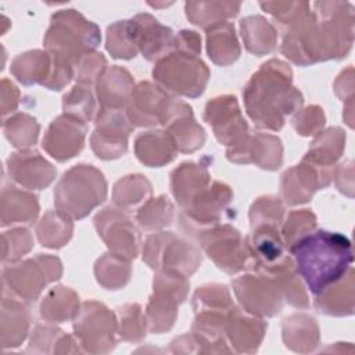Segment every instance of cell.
<instances>
[{
  "label": "cell",
  "instance_id": "cb8c5ba5",
  "mask_svg": "<svg viewBox=\"0 0 355 355\" xmlns=\"http://www.w3.org/2000/svg\"><path fill=\"white\" fill-rule=\"evenodd\" d=\"M209 173L201 164L184 162L171 175V187L182 208L187 207L204 189L209 186Z\"/></svg>",
  "mask_w": 355,
  "mask_h": 355
},
{
  "label": "cell",
  "instance_id": "8992f818",
  "mask_svg": "<svg viewBox=\"0 0 355 355\" xmlns=\"http://www.w3.org/2000/svg\"><path fill=\"white\" fill-rule=\"evenodd\" d=\"M107 196V183L103 173L93 165H76L64 173L54 190V201L60 211L85 218L101 204Z\"/></svg>",
  "mask_w": 355,
  "mask_h": 355
},
{
  "label": "cell",
  "instance_id": "52a82bcc",
  "mask_svg": "<svg viewBox=\"0 0 355 355\" xmlns=\"http://www.w3.org/2000/svg\"><path fill=\"white\" fill-rule=\"evenodd\" d=\"M189 112L191 108L187 104L176 101L162 87L150 82H141L133 89L128 107V118L137 126L168 125L175 118Z\"/></svg>",
  "mask_w": 355,
  "mask_h": 355
},
{
  "label": "cell",
  "instance_id": "30bf717a",
  "mask_svg": "<svg viewBox=\"0 0 355 355\" xmlns=\"http://www.w3.org/2000/svg\"><path fill=\"white\" fill-rule=\"evenodd\" d=\"M189 282L176 272H159L154 277V294L147 306V320L151 331L168 330L176 318L178 304L187 294Z\"/></svg>",
  "mask_w": 355,
  "mask_h": 355
},
{
  "label": "cell",
  "instance_id": "44dd1931",
  "mask_svg": "<svg viewBox=\"0 0 355 355\" xmlns=\"http://www.w3.org/2000/svg\"><path fill=\"white\" fill-rule=\"evenodd\" d=\"M227 158L237 164L255 162L263 169H277L282 164V143L270 135H257L239 148L227 150Z\"/></svg>",
  "mask_w": 355,
  "mask_h": 355
},
{
  "label": "cell",
  "instance_id": "8d00e7d4",
  "mask_svg": "<svg viewBox=\"0 0 355 355\" xmlns=\"http://www.w3.org/2000/svg\"><path fill=\"white\" fill-rule=\"evenodd\" d=\"M107 50L115 58H132L137 54V37L132 19L118 21L107 29Z\"/></svg>",
  "mask_w": 355,
  "mask_h": 355
},
{
  "label": "cell",
  "instance_id": "bcb514c9",
  "mask_svg": "<svg viewBox=\"0 0 355 355\" xmlns=\"http://www.w3.org/2000/svg\"><path fill=\"white\" fill-rule=\"evenodd\" d=\"M121 312V337L125 340L136 341L140 340L144 331V316L137 304L126 305L119 309Z\"/></svg>",
  "mask_w": 355,
  "mask_h": 355
},
{
  "label": "cell",
  "instance_id": "f546056e",
  "mask_svg": "<svg viewBox=\"0 0 355 355\" xmlns=\"http://www.w3.org/2000/svg\"><path fill=\"white\" fill-rule=\"evenodd\" d=\"M53 69V58L49 53L39 50L29 51L17 57L12 62L11 71L24 85L42 83L44 85Z\"/></svg>",
  "mask_w": 355,
  "mask_h": 355
},
{
  "label": "cell",
  "instance_id": "5bb4252c",
  "mask_svg": "<svg viewBox=\"0 0 355 355\" xmlns=\"http://www.w3.org/2000/svg\"><path fill=\"white\" fill-rule=\"evenodd\" d=\"M129 122L122 108H100L92 135V148L98 158L112 159L126 153L128 136L132 132Z\"/></svg>",
  "mask_w": 355,
  "mask_h": 355
},
{
  "label": "cell",
  "instance_id": "ba28073f",
  "mask_svg": "<svg viewBox=\"0 0 355 355\" xmlns=\"http://www.w3.org/2000/svg\"><path fill=\"white\" fill-rule=\"evenodd\" d=\"M143 258L153 269L184 276L194 273L201 263L198 250L169 232L150 236L144 244Z\"/></svg>",
  "mask_w": 355,
  "mask_h": 355
},
{
  "label": "cell",
  "instance_id": "60d3db41",
  "mask_svg": "<svg viewBox=\"0 0 355 355\" xmlns=\"http://www.w3.org/2000/svg\"><path fill=\"white\" fill-rule=\"evenodd\" d=\"M125 182L130 190H128V187L121 180L114 187V200L116 205H119L121 208L129 209L135 207L137 202H140L141 201L140 198L151 193L150 183L147 182V179H144L140 175L126 176Z\"/></svg>",
  "mask_w": 355,
  "mask_h": 355
},
{
  "label": "cell",
  "instance_id": "ee69618b",
  "mask_svg": "<svg viewBox=\"0 0 355 355\" xmlns=\"http://www.w3.org/2000/svg\"><path fill=\"white\" fill-rule=\"evenodd\" d=\"M315 226L316 218L309 209H300L291 212L283 227V237L287 247H290L300 237L311 233Z\"/></svg>",
  "mask_w": 355,
  "mask_h": 355
},
{
  "label": "cell",
  "instance_id": "277c9868",
  "mask_svg": "<svg viewBox=\"0 0 355 355\" xmlns=\"http://www.w3.org/2000/svg\"><path fill=\"white\" fill-rule=\"evenodd\" d=\"M100 43V29L75 10H61L51 17L44 36L47 53L72 67Z\"/></svg>",
  "mask_w": 355,
  "mask_h": 355
},
{
  "label": "cell",
  "instance_id": "9c48e42d",
  "mask_svg": "<svg viewBox=\"0 0 355 355\" xmlns=\"http://www.w3.org/2000/svg\"><path fill=\"white\" fill-rule=\"evenodd\" d=\"M198 233L197 237L204 251L226 273L233 275L254 265L247 240L234 227L229 225L205 227Z\"/></svg>",
  "mask_w": 355,
  "mask_h": 355
},
{
  "label": "cell",
  "instance_id": "e0dca14e",
  "mask_svg": "<svg viewBox=\"0 0 355 355\" xmlns=\"http://www.w3.org/2000/svg\"><path fill=\"white\" fill-rule=\"evenodd\" d=\"M75 333L82 344L90 345H114L115 319L114 315L98 302H85L78 311L75 319Z\"/></svg>",
  "mask_w": 355,
  "mask_h": 355
},
{
  "label": "cell",
  "instance_id": "4316f807",
  "mask_svg": "<svg viewBox=\"0 0 355 355\" xmlns=\"http://www.w3.org/2000/svg\"><path fill=\"white\" fill-rule=\"evenodd\" d=\"M345 143V135L338 128H330L320 133L312 143L304 161L318 166L322 171L333 172L331 166L340 158Z\"/></svg>",
  "mask_w": 355,
  "mask_h": 355
},
{
  "label": "cell",
  "instance_id": "f35d334b",
  "mask_svg": "<svg viewBox=\"0 0 355 355\" xmlns=\"http://www.w3.org/2000/svg\"><path fill=\"white\" fill-rule=\"evenodd\" d=\"M7 193L11 201L10 205L3 204V225L14 222L31 223L35 220L39 211L37 198L32 194L22 193L15 187H11V190Z\"/></svg>",
  "mask_w": 355,
  "mask_h": 355
},
{
  "label": "cell",
  "instance_id": "6da1fadb",
  "mask_svg": "<svg viewBox=\"0 0 355 355\" xmlns=\"http://www.w3.org/2000/svg\"><path fill=\"white\" fill-rule=\"evenodd\" d=\"M298 276L315 295L340 280L352 268L349 239L337 232H311L288 247Z\"/></svg>",
  "mask_w": 355,
  "mask_h": 355
},
{
  "label": "cell",
  "instance_id": "e575fe53",
  "mask_svg": "<svg viewBox=\"0 0 355 355\" xmlns=\"http://www.w3.org/2000/svg\"><path fill=\"white\" fill-rule=\"evenodd\" d=\"M72 223L64 211L47 212L37 226L39 241L50 248L62 247L71 237Z\"/></svg>",
  "mask_w": 355,
  "mask_h": 355
},
{
  "label": "cell",
  "instance_id": "603a6c76",
  "mask_svg": "<svg viewBox=\"0 0 355 355\" xmlns=\"http://www.w3.org/2000/svg\"><path fill=\"white\" fill-rule=\"evenodd\" d=\"M97 96L101 108H122L133 92L130 73L119 67L105 68L97 79Z\"/></svg>",
  "mask_w": 355,
  "mask_h": 355
},
{
  "label": "cell",
  "instance_id": "b9f144b4",
  "mask_svg": "<svg viewBox=\"0 0 355 355\" xmlns=\"http://www.w3.org/2000/svg\"><path fill=\"white\" fill-rule=\"evenodd\" d=\"M64 111L65 114L73 115L85 122L92 119L94 111L93 94L90 86L76 85L68 94L64 96Z\"/></svg>",
  "mask_w": 355,
  "mask_h": 355
},
{
  "label": "cell",
  "instance_id": "ffe728a7",
  "mask_svg": "<svg viewBox=\"0 0 355 355\" xmlns=\"http://www.w3.org/2000/svg\"><path fill=\"white\" fill-rule=\"evenodd\" d=\"M230 189L220 183L214 182L212 186L204 189L187 207L183 208L186 220L201 226H209L220 219V214L230 202Z\"/></svg>",
  "mask_w": 355,
  "mask_h": 355
},
{
  "label": "cell",
  "instance_id": "ac0fdd59",
  "mask_svg": "<svg viewBox=\"0 0 355 355\" xmlns=\"http://www.w3.org/2000/svg\"><path fill=\"white\" fill-rule=\"evenodd\" d=\"M331 176L333 173L302 159L301 165L284 172L282 179L283 198L288 205L306 202L318 189L329 186Z\"/></svg>",
  "mask_w": 355,
  "mask_h": 355
},
{
  "label": "cell",
  "instance_id": "5b68a950",
  "mask_svg": "<svg viewBox=\"0 0 355 355\" xmlns=\"http://www.w3.org/2000/svg\"><path fill=\"white\" fill-rule=\"evenodd\" d=\"M315 47L318 61L341 58L348 54L354 40V8L349 3L318 1Z\"/></svg>",
  "mask_w": 355,
  "mask_h": 355
},
{
  "label": "cell",
  "instance_id": "836d02e7",
  "mask_svg": "<svg viewBox=\"0 0 355 355\" xmlns=\"http://www.w3.org/2000/svg\"><path fill=\"white\" fill-rule=\"evenodd\" d=\"M78 295L62 286L49 291L40 305L42 316L51 322H62L78 313Z\"/></svg>",
  "mask_w": 355,
  "mask_h": 355
},
{
  "label": "cell",
  "instance_id": "4fadbf2b",
  "mask_svg": "<svg viewBox=\"0 0 355 355\" xmlns=\"http://www.w3.org/2000/svg\"><path fill=\"white\" fill-rule=\"evenodd\" d=\"M204 118L212 126L216 139L227 146V150L241 147L250 137L236 97L223 96L208 101Z\"/></svg>",
  "mask_w": 355,
  "mask_h": 355
},
{
  "label": "cell",
  "instance_id": "7c38bea8",
  "mask_svg": "<svg viewBox=\"0 0 355 355\" xmlns=\"http://www.w3.org/2000/svg\"><path fill=\"white\" fill-rule=\"evenodd\" d=\"M61 275V263L57 258L49 255H39L10 268L4 273V282L10 283L12 291L25 298L35 300L42 288L51 280L58 279Z\"/></svg>",
  "mask_w": 355,
  "mask_h": 355
},
{
  "label": "cell",
  "instance_id": "1f68e13d",
  "mask_svg": "<svg viewBox=\"0 0 355 355\" xmlns=\"http://www.w3.org/2000/svg\"><path fill=\"white\" fill-rule=\"evenodd\" d=\"M240 10V3H226V1H211V3H186L187 18L201 26L209 28L225 22L226 18L234 17Z\"/></svg>",
  "mask_w": 355,
  "mask_h": 355
},
{
  "label": "cell",
  "instance_id": "484cf974",
  "mask_svg": "<svg viewBox=\"0 0 355 355\" xmlns=\"http://www.w3.org/2000/svg\"><path fill=\"white\" fill-rule=\"evenodd\" d=\"M135 150L137 158L148 166H161L171 162L176 155V146L168 132L157 130L140 135Z\"/></svg>",
  "mask_w": 355,
  "mask_h": 355
},
{
  "label": "cell",
  "instance_id": "7a4b0ae2",
  "mask_svg": "<svg viewBox=\"0 0 355 355\" xmlns=\"http://www.w3.org/2000/svg\"><path fill=\"white\" fill-rule=\"evenodd\" d=\"M243 97L254 123L270 130H279L284 118L302 104L301 93L291 86V69L277 60L265 62L252 75Z\"/></svg>",
  "mask_w": 355,
  "mask_h": 355
},
{
  "label": "cell",
  "instance_id": "8fae6325",
  "mask_svg": "<svg viewBox=\"0 0 355 355\" xmlns=\"http://www.w3.org/2000/svg\"><path fill=\"white\" fill-rule=\"evenodd\" d=\"M234 293L247 312L254 315L273 316L283 306V293L276 280L261 272L259 275H245L232 282Z\"/></svg>",
  "mask_w": 355,
  "mask_h": 355
},
{
  "label": "cell",
  "instance_id": "7dc6e473",
  "mask_svg": "<svg viewBox=\"0 0 355 355\" xmlns=\"http://www.w3.org/2000/svg\"><path fill=\"white\" fill-rule=\"evenodd\" d=\"M293 125L295 130L302 136L316 135L324 125L323 110L316 105L308 107L302 114H298V116L293 121Z\"/></svg>",
  "mask_w": 355,
  "mask_h": 355
},
{
  "label": "cell",
  "instance_id": "74e56055",
  "mask_svg": "<svg viewBox=\"0 0 355 355\" xmlns=\"http://www.w3.org/2000/svg\"><path fill=\"white\" fill-rule=\"evenodd\" d=\"M96 276L98 283L107 288L116 290L129 280L130 265L129 259L115 252L105 254L96 263Z\"/></svg>",
  "mask_w": 355,
  "mask_h": 355
},
{
  "label": "cell",
  "instance_id": "7402d4cb",
  "mask_svg": "<svg viewBox=\"0 0 355 355\" xmlns=\"http://www.w3.org/2000/svg\"><path fill=\"white\" fill-rule=\"evenodd\" d=\"M10 176L28 189H43L54 179L55 171L36 151L12 154L8 159Z\"/></svg>",
  "mask_w": 355,
  "mask_h": 355
},
{
  "label": "cell",
  "instance_id": "d4e9b609",
  "mask_svg": "<svg viewBox=\"0 0 355 355\" xmlns=\"http://www.w3.org/2000/svg\"><path fill=\"white\" fill-rule=\"evenodd\" d=\"M315 306L319 312L343 316L354 312V270H349L336 283L319 293L315 300Z\"/></svg>",
  "mask_w": 355,
  "mask_h": 355
},
{
  "label": "cell",
  "instance_id": "d6986e66",
  "mask_svg": "<svg viewBox=\"0 0 355 355\" xmlns=\"http://www.w3.org/2000/svg\"><path fill=\"white\" fill-rule=\"evenodd\" d=\"M132 22L136 31L139 50L147 60H159L175 49L176 36L173 32L151 15L139 14L132 18Z\"/></svg>",
  "mask_w": 355,
  "mask_h": 355
},
{
  "label": "cell",
  "instance_id": "d590c367",
  "mask_svg": "<svg viewBox=\"0 0 355 355\" xmlns=\"http://www.w3.org/2000/svg\"><path fill=\"white\" fill-rule=\"evenodd\" d=\"M283 333L287 347L295 351H302V345H308V349H313L318 345V326L315 319L309 316L295 315L286 319Z\"/></svg>",
  "mask_w": 355,
  "mask_h": 355
},
{
  "label": "cell",
  "instance_id": "ab89813d",
  "mask_svg": "<svg viewBox=\"0 0 355 355\" xmlns=\"http://www.w3.org/2000/svg\"><path fill=\"white\" fill-rule=\"evenodd\" d=\"M173 207L164 196L146 202L137 212V222L146 230H155L171 225Z\"/></svg>",
  "mask_w": 355,
  "mask_h": 355
},
{
  "label": "cell",
  "instance_id": "9a60e30c",
  "mask_svg": "<svg viewBox=\"0 0 355 355\" xmlns=\"http://www.w3.org/2000/svg\"><path fill=\"white\" fill-rule=\"evenodd\" d=\"M94 223L98 234L112 252L128 259L137 255L139 233L132 225V220L119 209L111 207L103 209L94 218Z\"/></svg>",
  "mask_w": 355,
  "mask_h": 355
},
{
  "label": "cell",
  "instance_id": "f1b7e54d",
  "mask_svg": "<svg viewBox=\"0 0 355 355\" xmlns=\"http://www.w3.org/2000/svg\"><path fill=\"white\" fill-rule=\"evenodd\" d=\"M207 49L215 64L229 65L234 62L240 55L234 26L230 22L211 26L207 33Z\"/></svg>",
  "mask_w": 355,
  "mask_h": 355
},
{
  "label": "cell",
  "instance_id": "2e32d148",
  "mask_svg": "<svg viewBox=\"0 0 355 355\" xmlns=\"http://www.w3.org/2000/svg\"><path fill=\"white\" fill-rule=\"evenodd\" d=\"M86 122L64 114L54 119L43 139V148L55 159L67 161L75 157L83 147Z\"/></svg>",
  "mask_w": 355,
  "mask_h": 355
},
{
  "label": "cell",
  "instance_id": "d6a6232c",
  "mask_svg": "<svg viewBox=\"0 0 355 355\" xmlns=\"http://www.w3.org/2000/svg\"><path fill=\"white\" fill-rule=\"evenodd\" d=\"M168 133L172 137L176 150L193 153L200 148L205 140L204 130L193 119V114H183L168 123Z\"/></svg>",
  "mask_w": 355,
  "mask_h": 355
},
{
  "label": "cell",
  "instance_id": "7bdbcfd3",
  "mask_svg": "<svg viewBox=\"0 0 355 355\" xmlns=\"http://www.w3.org/2000/svg\"><path fill=\"white\" fill-rule=\"evenodd\" d=\"M39 132L36 121L28 115H17L6 123L7 137L15 147H29L35 144Z\"/></svg>",
  "mask_w": 355,
  "mask_h": 355
},
{
  "label": "cell",
  "instance_id": "4dcf8cb0",
  "mask_svg": "<svg viewBox=\"0 0 355 355\" xmlns=\"http://www.w3.org/2000/svg\"><path fill=\"white\" fill-rule=\"evenodd\" d=\"M243 39L248 51L254 54H265L275 49L276 31L262 17H247L240 22Z\"/></svg>",
  "mask_w": 355,
  "mask_h": 355
},
{
  "label": "cell",
  "instance_id": "3957f363",
  "mask_svg": "<svg viewBox=\"0 0 355 355\" xmlns=\"http://www.w3.org/2000/svg\"><path fill=\"white\" fill-rule=\"evenodd\" d=\"M200 44V36L196 32H179L175 49L157 61L153 71L154 79L173 93L186 97L200 96L209 78V69L198 58Z\"/></svg>",
  "mask_w": 355,
  "mask_h": 355
},
{
  "label": "cell",
  "instance_id": "83f0119b",
  "mask_svg": "<svg viewBox=\"0 0 355 355\" xmlns=\"http://www.w3.org/2000/svg\"><path fill=\"white\" fill-rule=\"evenodd\" d=\"M226 327L230 341L239 347V351H254L262 340L266 324L262 320L243 316L233 306L227 315Z\"/></svg>",
  "mask_w": 355,
  "mask_h": 355
},
{
  "label": "cell",
  "instance_id": "f6af8a7d",
  "mask_svg": "<svg viewBox=\"0 0 355 355\" xmlns=\"http://www.w3.org/2000/svg\"><path fill=\"white\" fill-rule=\"evenodd\" d=\"M105 64L107 62H105V58L103 57V54L92 51V53L83 55L75 64L73 73L76 75V79L80 85L90 86L100 78V75L105 69Z\"/></svg>",
  "mask_w": 355,
  "mask_h": 355
}]
</instances>
